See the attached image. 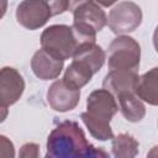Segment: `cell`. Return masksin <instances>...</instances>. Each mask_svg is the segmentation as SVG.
Masks as SVG:
<instances>
[{
    "label": "cell",
    "mask_w": 158,
    "mask_h": 158,
    "mask_svg": "<svg viewBox=\"0 0 158 158\" xmlns=\"http://www.w3.org/2000/svg\"><path fill=\"white\" fill-rule=\"evenodd\" d=\"M44 158H110L102 148L93 146L78 122L64 120L48 135Z\"/></svg>",
    "instance_id": "cell-1"
},
{
    "label": "cell",
    "mask_w": 158,
    "mask_h": 158,
    "mask_svg": "<svg viewBox=\"0 0 158 158\" xmlns=\"http://www.w3.org/2000/svg\"><path fill=\"white\" fill-rule=\"evenodd\" d=\"M117 111L118 105L116 98L102 88L89 94L86 99V111L83 112L80 117L94 138L107 141L115 137L110 122Z\"/></svg>",
    "instance_id": "cell-2"
},
{
    "label": "cell",
    "mask_w": 158,
    "mask_h": 158,
    "mask_svg": "<svg viewBox=\"0 0 158 158\" xmlns=\"http://www.w3.org/2000/svg\"><path fill=\"white\" fill-rule=\"evenodd\" d=\"M73 25L72 28L80 44L94 43L96 33L100 32L107 23L105 11L100 4L94 1L73 2Z\"/></svg>",
    "instance_id": "cell-3"
},
{
    "label": "cell",
    "mask_w": 158,
    "mask_h": 158,
    "mask_svg": "<svg viewBox=\"0 0 158 158\" xmlns=\"http://www.w3.org/2000/svg\"><path fill=\"white\" fill-rule=\"evenodd\" d=\"M70 2L59 1H43V0H27L22 1L16 7L17 22L27 30H38L54 15L67 11Z\"/></svg>",
    "instance_id": "cell-4"
},
{
    "label": "cell",
    "mask_w": 158,
    "mask_h": 158,
    "mask_svg": "<svg viewBox=\"0 0 158 158\" xmlns=\"http://www.w3.org/2000/svg\"><path fill=\"white\" fill-rule=\"evenodd\" d=\"M41 47L51 56L65 60L73 58L79 42L72 26L52 25L47 27L41 35Z\"/></svg>",
    "instance_id": "cell-5"
},
{
    "label": "cell",
    "mask_w": 158,
    "mask_h": 158,
    "mask_svg": "<svg viewBox=\"0 0 158 158\" xmlns=\"http://www.w3.org/2000/svg\"><path fill=\"white\" fill-rule=\"evenodd\" d=\"M141 60V47L138 42L130 36H118L109 44L107 67L110 70H132L137 72Z\"/></svg>",
    "instance_id": "cell-6"
},
{
    "label": "cell",
    "mask_w": 158,
    "mask_h": 158,
    "mask_svg": "<svg viewBox=\"0 0 158 158\" xmlns=\"http://www.w3.org/2000/svg\"><path fill=\"white\" fill-rule=\"evenodd\" d=\"M142 22V10L133 1H120L110 10L107 17L109 28L116 35L135 31Z\"/></svg>",
    "instance_id": "cell-7"
},
{
    "label": "cell",
    "mask_w": 158,
    "mask_h": 158,
    "mask_svg": "<svg viewBox=\"0 0 158 158\" xmlns=\"http://www.w3.org/2000/svg\"><path fill=\"white\" fill-rule=\"evenodd\" d=\"M25 80L22 75L11 67H4L0 72V109L14 105L23 94Z\"/></svg>",
    "instance_id": "cell-8"
},
{
    "label": "cell",
    "mask_w": 158,
    "mask_h": 158,
    "mask_svg": "<svg viewBox=\"0 0 158 158\" xmlns=\"http://www.w3.org/2000/svg\"><path fill=\"white\" fill-rule=\"evenodd\" d=\"M80 100V90L68 86L63 79L56 80L47 90V101L54 111L67 112L77 107Z\"/></svg>",
    "instance_id": "cell-9"
},
{
    "label": "cell",
    "mask_w": 158,
    "mask_h": 158,
    "mask_svg": "<svg viewBox=\"0 0 158 158\" xmlns=\"http://www.w3.org/2000/svg\"><path fill=\"white\" fill-rule=\"evenodd\" d=\"M64 65V60H60L44 49H37L31 59V68L33 74L41 80H52L59 77Z\"/></svg>",
    "instance_id": "cell-10"
},
{
    "label": "cell",
    "mask_w": 158,
    "mask_h": 158,
    "mask_svg": "<svg viewBox=\"0 0 158 158\" xmlns=\"http://www.w3.org/2000/svg\"><path fill=\"white\" fill-rule=\"evenodd\" d=\"M137 72L132 70H110L102 81V88L110 91L114 96H117L125 91L136 93V85L138 83Z\"/></svg>",
    "instance_id": "cell-11"
},
{
    "label": "cell",
    "mask_w": 158,
    "mask_h": 158,
    "mask_svg": "<svg viewBox=\"0 0 158 158\" xmlns=\"http://www.w3.org/2000/svg\"><path fill=\"white\" fill-rule=\"evenodd\" d=\"M105 59H106V54L104 49L95 42L80 44L73 56V60H78L85 64L93 70L94 74L98 73L102 68Z\"/></svg>",
    "instance_id": "cell-12"
},
{
    "label": "cell",
    "mask_w": 158,
    "mask_h": 158,
    "mask_svg": "<svg viewBox=\"0 0 158 158\" xmlns=\"http://www.w3.org/2000/svg\"><path fill=\"white\" fill-rule=\"evenodd\" d=\"M136 95L142 101L158 106V67L142 74L136 85Z\"/></svg>",
    "instance_id": "cell-13"
},
{
    "label": "cell",
    "mask_w": 158,
    "mask_h": 158,
    "mask_svg": "<svg viewBox=\"0 0 158 158\" xmlns=\"http://www.w3.org/2000/svg\"><path fill=\"white\" fill-rule=\"evenodd\" d=\"M118 100L120 111L130 122H138L146 115V106L133 91H125L115 96Z\"/></svg>",
    "instance_id": "cell-14"
},
{
    "label": "cell",
    "mask_w": 158,
    "mask_h": 158,
    "mask_svg": "<svg viewBox=\"0 0 158 158\" xmlns=\"http://www.w3.org/2000/svg\"><path fill=\"white\" fill-rule=\"evenodd\" d=\"M93 75H94V73L89 67H86L85 64H83L78 60H73L65 69L63 81L68 86L80 90L84 85H86L91 80Z\"/></svg>",
    "instance_id": "cell-15"
},
{
    "label": "cell",
    "mask_w": 158,
    "mask_h": 158,
    "mask_svg": "<svg viewBox=\"0 0 158 158\" xmlns=\"http://www.w3.org/2000/svg\"><path fill=\"white\" fill-rule=\"evenodd\" d=\"M111 151L115 158H136L139 152V143L132 135L123 132L112 138Z\"/></svg>",
    "instance_id": "cell-16"
},
{
    "label": "cell",
    "mask_w": 158,
    "mask_h": 158,
    "mask_svg": "<svg viewBox=\"0 0 158 158\" xmlns=\"http://www.w3.org/2000/svg\"><path fill=\"white\" fill-rule=\"evenodd\" d=\"M0 151H1V158H14L15 157L14 143L4 135L0 136Z\"/></svg>",
    "instance_id": "cell-17"
},
{
    "label": "cell",
    "mask_w": 158,
    "mask_h": 158,
    "mask_svg": "<svg viewBox=\"0 0 158 158\" xmlns=\"http://www.w3.org/2000/svg\"><path fill=\"white\" fill-rule=\"evenodd\" d=\"M146 158H158V146H154L149 149V152L147 153Z\"/></svg>",
    "instance_id": "cell-18"
},
{
    "label": "cell",
    "mask_w": 158,
    "mask_h": 158,
    "mask_svg": "<svg viewBox=\"0 0 158 158\" xmlns=\"http://www.w3.org/2000/svg\"><path fill=\"white\" fill-rule=\"evenodd\" d=\"M153 46H154V48L158 53V26L156 27V30L153 32Z\"/></svg>",
    "instance_id": "cell-19"
}]
</instances>
